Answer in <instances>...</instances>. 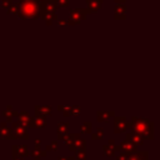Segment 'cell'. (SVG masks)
I'll return each mask as SVG.
<instances>
[{
  "mask_svg": "<svg viewBox=\"0 0 160 160\" xmlns=\"http://www.w3.org/2000/svg\"><path fill=\"white\" fill-rule=\"evenodd\" d=\"M130 128H132V131L139 134L144 140H152L154 139V124L150 122L148 119L132 118Z\"/></svg>",
  "mask_w": 160,
  "mask_h": 160,
  "instance_id": "1",
  "label": "cell"
},
{
  "mask_svg": "<svg viewBox=\"0 0 160 160\" xmlns=\"http://www.w3.org/2000/svg\"><path fill=\"white\" fill-rule=\"evenodd\" d=\"M64 140L70 151H75L78 149H85L86 145V140L81 139L79 134H68Z\"/></svg>",
  "mask_w": 160,
  "mask_h": 160,
  "instance_id": "2",
  "label": "cell"
},
{
  "mask_svg": "<svg viewBox=\"0 0 160 160\" xmlns=\"http://www.w3.org/2000/svg\"><path fill=\"white\" fill-rule=\"evenodd\" d=\"M11 130H12V134H14V138H15V139H24V140H28V139L30 138L29 134H28V130L25 129V126L21 125L20 122H12Z\"/></svg>",
  "mask_w": 160,
  "mask_h": 160,
  "instance_id": "3",
  "label": "cell"
},
{
  "mask_svg": "<svg viewBox=\"0 0 160 160\" xmlns=\"http://www.w3.org/2000/svg\"><path fill=\"white\" fill-rule=\"evenodd\" d=\"M114 149L119 150V151H122V152H128V154H131V152L136 151V146L132 142H130L129 140H126V139L124 141H121L120 145H115Z\"/></svg>",
  "mask_w": 160,
  "mask_h": 160,
  "instance_id": "4",
  "label": "cell"
},
{
  "mask_svg": "<svg viewBox=\"0 0 160 160\" xmlns=\"http://www.w3.org/2000/svg\"><path fill=\"white\" fill-rule=\"evenodd\" d=\"M130 126H131V124L126 122V119H125V118H122V116H121V118H119V116L115 118V128H114V130H115L116 134L125 131V130L129 129Z\"/></svg>",
  "mask_w": 160,
  "mask_h": 160,
  "instance_id": "5",
  "label": "cell"
},
{
  "mask_svg": "<svg viewBox=\"0 0 160 160\" xmlns=\"http://www.w3.org/2000/svg\"><path fill=\"white\" fill-rule=\"evenodd\" d=\"M36 11H38L36 10V6H35V4L32 1H26L21 6V12L25 16H35Z\"/></svg>",
  "mask_w": 160,
  "mask_h": 160,
  "instance_id": "6",
  "label": "cell"
},
{
  "mask_svg": "<svg viewBox=\"0 0 160 160\" xmlns=\"http://www.w3.org/2000/svg\"><path fill=\"white\" fill-rule=\"evenodd\" d=\"M0 138H1L2 140H10V139H15V138H14V134H12L11 128H9L6 122L0 124Z\"/></svg>",
  "mask_w": 160,
  "mask_h": 160,
  "instance_id": "7",
  "label": "cell"
},
{
  "mask_svg": "<svg viewBox=\"0 0 160 160\" xmlns=\"http://www.w3.org/2000/svg\"><path fill=\"white\" fill-rule=\"evenodd\" d=\"M11 152H12V155H16L20 158L29 156V149L26 145H14L11 148Z\"/></svg>",
  "mask_w": 160,
  "mask_h": 160,
  "instance_id": "8",
  "label": "cell"
},
{
  "mask_svg": "<svg viewBox=\"0 0 160 160\" xmlns=\"http://www.w3.org/2000/svg\"><path fill=\"white\" fill-rule=\"evenodd\" d=\"M18 116H19V122L21 125L34 128V118H30V115H28V112H20Z\"/></svg>",
  "mask_w": 160,
  "mask_h": 160,
  "instance_id": "9",
  "label": "cell"
},
{
  "mask_svg": "<svg viewBox=\"0 0 160 160\" xmlns=\"http://www.w3.org/2000/svg\"><path fill=\"white\" fill-rule=\"evenodd\" d=\"M126 140H129L130 142H132L135 146H138V145H142V144H144V139H142L139 134H136L135 131H130V132H128V134H126Z\"/></svg>",
  "mask_w": 160,
  "mask_h": 160,
  "instance_id": "10",
  "label": "cell"
},
{
  "mask_svg": "<svg viewBox=\"0 0 160 160\" xmlns=\"http://www.w3.org/2000/svg\"><path fill=\"white\" fill-rule=\"evenodd\" d=\"M69 131V124L68 122H59L58 124V139L64 140Z\"/></svg>",
  "mask_w": 160,
  "mask_h": 160,
  "instance_id": "11",
  "label": "cell"
},
{
  "mask_svg": "<svg viewBox=\"0 0 160 160\" xmlns=\"http://www.w3.org/2000/svg\"><path fill=\"white\" fill-rule=\"evenodd\" d=\"M35 110H36V115L40 118H44V116H48L51 114V108H49V106H41V108L36 106Z\"/></svg>",
  "mask_w": 160,
  "mask_h": 160,
  "instance_id": "12",
  "label": "cell"
},
{
  "mask_svg": "<svg viewBox=\"0 0 160 160\" xmlns=\"http://www.w3.org/2000/svg\"><path fill=\"white\" fill-rule=\"evenodd\" d=\"M111 116H114L112 111H99L98 112V121H108Z\"/></svg>",
  "mask_w": 160,
  "mask_h": 160,
  "instance_id": "13",
  "label": "cell"
},
{
  "mask_svg": "<svg viewBox=\"0 0 160 160\" xmlns=\"http://www.w3.org/2000/svg\"><path fill=\"white\" fill-rule=\"evenodd\" d=\"M115 149L114 146H110V145H104L102 146V155L104 156H114L115 155Z\"/></svg>",
  "mask_w": 160,
  "mask_h": 160,
  "instance_id": "14",
  "label": "cell"
},
{
  "mask_svg": "<svg viewBox=\"0 0 160 160\" xmlns=\"http://www.w3.org/2000/svg\"><path fill=\"white\" fill-rule=\"evenodd\" d=\"M46 126V121L44 120V118H40V116H36L34 118V128H45Z\"/></svg>",
  "mask_w": 160,
  "mask_h": 160,
  "instance_id": "15",
  "label": "cell"
},
{
  "mask_svg": "<svg viewBox=\"0 0 160 160\" xmlns=\"http://www.w3.org/2000/svg\"><path fill=\"white\" fill-rule=\"evenodd\" d=\"M29 155H31L34 158H45L46 156V151L40 150V149H34L32 151H29Z\"/></svg>",
  "mask_w": 160,
  "mask_h": 160,
  "instance_id": "16",
  "label": "cell"
},
{
  "mask_svg": "<svg viewBox=\"0 0 160 160\" xmlns=\"http://www.w3.org/2000/svg\"><path fill=\"white\" fill-rule=\"evenodd\" d=\"M76 155H75V159L76 160H86V152H85V149H78L75 150Z\"/></svg>",
  "mask_w": 160,
  "mask_h": 160,
  "instance_id": "17",
  "label": "cell"
},
{
  "mask_svg": "<svg viewBox=\"0 0 160 160\" xmlns=\"http://www.w3.org/2000/svg\"><path fill=\"white\" fill-rule=\"evenodd\" d=\"M91 128H92L91 122L86 121V122H84V124L81 125V132H84V134H90V132H91Z\"/></svg>",
  "mask_w": 160,
  "mask_h": 160,
  "instance_id": "18",
  "label": "cell"
},
{
  "mask_svg": "<svg viewBox=\"0 0 160 160\" xmlns=\"http://www.w3.org/2000/svg\"><path fill=\"white\" fill-rule=\"evenodd\" d=\"M104 138V129H98V131L96 132H94L92 135H91V139L92 140H99V139H102Z\"/></svg>",
  "mask_w": 160,
  "mask_h": 160,
  "instance_id": "19",
  "label": "cell"
},
{
  "mask_svg": "<svg viewBox=\"0 0 160 160\" xmlns=\"http://www.w3.org/2000/svg\"><path fill=\"white\" fill-rule=\"evenodd\" d=\"M4 115L8 118V120H9V121H11V120H12V118L18 115V112H15V111H12V110H8V111H4Z\"/></svg>",
  "mask_w": 160,
  "mask_h": 160,
  "instance_id": "20",
  "label": "cell"
},
{
  "mask_svg": "<svg viewBox=\"0 0 160 160\" xmlns=\"http://www.w3.org/2000/svg\"><path fill=\"white\" fill-rule=\"evenodd\" d=\"M129 155H130V154H128V152L120 151V154L116 155V160H129Z\"/></svg>",
  "mask_w": 160,
  "mask_h": 160,
  "instance_id": "21",
  "label": "cell"
},
{
  "mask_svg": "<svg viewBox=\"0 0 160 160\" xmlns=\"http://www.w3.org/2000/svg\"><path fill=\"white\" fill-rule=\"evenodd\" d=\"M46 150H51V151L58 150V141H52L50 145H48L46 146Z\"/></svg>",
  "mask_w": 160,
  "mask_h": 160,
  "instance_id": "22",
  "label": "cell"
},
{
  "mask_svg": "<svg viewBox=\"0 0 160 160\" xmlns=\"http://www.w3.org/2000/svg\"><path fill=\"white\" fill-rule=\"evenodd\" d=\"M35 149H40V146H41V140L40 139H35Z\"/></svg>",
  "mask_w": 160,
  "mask_h": 160,
  "instance_id": "23",
  "label": "cell"
},
{
  "mask_svg": "<svg viewBox=\"0 0 160 160\" xmlns=\"http://www.w3.org/2000/svg\"><path fill=\"white\" fill-rule=\"evenodd\" d=\"M24 158H20V156H16V155H11V160H22Z\"/></svg>",
  "mask_w": 160,
  "mask_h": 160,
  "instance_id": "24",
  "label": "cell"
},
{
  "mask_svg": "<svg viewBox=\"0 0 160 160\" xmlns=\"http://www.w3.org/2000/svg\"><path fill=\"white\" fill-rule=\"evenodd\" d=\"M114 144H115V141H114L112 139H111V140H109V145H110V146H114Z\"/></svg>",
  "mask_w": 160,
  "mask_h": 160,
  "instance_id": "25",
  "label": "cell"
},
{
  "mask_svg": "<svg viewBox=\"0 0 160 160\" xmlns=\"http://www.w3.org/2000/svg\"><path fill=\"white\" fill-rule=\"evenodd\" d=\"M66 160H76V159H75V156H68Z\"/></svg>",
  "mask_w": 160,
  "mask_h": 160,
  "instance_id": "26",
  "label": "cell"
},
{
  "mask_svg": "<svg viewBox=\"0 0 160 160\" xmlns=\"http://www.w3.org/2000/svg\"><path fill=\"white\" fill-rule=\"evenodd\" d=\"M35 160H40V158H35Z\"/></svg>",
  "mask_w": 160,
  "mask_h": 160,
  "instance_id": "27",
  "label": "cell"
}]
</instances>
